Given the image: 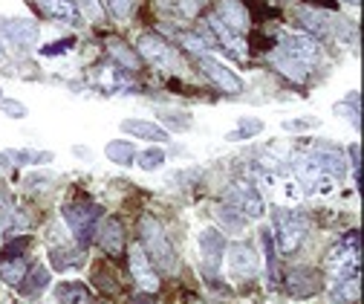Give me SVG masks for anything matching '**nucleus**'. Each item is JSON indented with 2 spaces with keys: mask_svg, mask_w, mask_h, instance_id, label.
Masks as SVG:
<instances>
[{
  "mask_svg": "<svg viewBox=\"0 0 364 304\" xmlns=\"http://www.w3.org/2000/svg\"><path fill=\"white\" fill-rule=\"evenodd\" d=\"M139 232H142V249L151 258V264H156L165 273H173L176 270V255H173V246H171L162 224L154 214H145L139 221Z\"/></svg>",
  "mask_w": 364,
  "mask_h": 304,
  "instance_id": "nucleus-1",
  "label": "nucleus"
},
{
  "mask_svg": "<svg viewBox=\"0 0 364 304\" xmlns=\"http://www.w3.org/2000/svg\"><path fill=\"white\" fill-rule=\"evenodd\" d=\"M99 217H102V206L87 203V200H75V203H70V206L64 209V221H67V226H70V232L75 235V241H78L81 249L93 243Z\"/></svg>",
  "mask_w": 364,
  "mask_h": 304,
  "instance_id": "nucleus-2",
  "label": "nucleus"
},
{
  "mask_svg": "<svg viewBox=\"0 0 364 304\" xmlns=\"http://www.w3.org/2000/svg\"><path fill=\"white\" fill-rule=\"evenodd\" d=\"M275 229H278L275 246L281 252H295L304 243V238H306V217L301 211L275 209Z\"/></svg>",
  "mask_w": 364,
  "mask_h": 304,
  "instance_id": "nucleus-3",
  "label": "nucleus"
},
{
  "mask_svg": "<svg viewBox=\"0 0 364 304\" xmlns=\"http://www.w3.org/2000/svg\"><path fill=\"white\" fill-rule=\"evenodd\" d=\"M298 21L309 32H318V35H330V38H350L353 35V29L344 18H338L333 12H324V9H301Z\"/></svg>",
  "mask_w": 364,
  "mask_h": 304,
  "instance_id": "nucleus-4",
  "label": "nucleus"
},
{
  "mask_svg": "<svg viewBox=\"0 0 364 304\" xmlns=\"http://www.w3.org/2000/svg\"><path fill=\"white\" fill-rule=\"evenodd\" d=\"M139 56L148 58L151 64H156L159 70H168V73H176L179 70V56L171 43L159 35H142L139 38Z\"/></svg>",
  "mask_w": 364,
  "mask_h": 304,
  "instance_id": "nucleus-5",
  "label": "nucleus"
},
{
  "mask_svg": "<svg viewBox=\"0 0 364 304\" xmlns=\"http://www.w3.org/2000/svg\"><path fill=\"white\" fill-rule=\"evenodd\" d=\"M281 53L289 56V58H295V61L304 64L306 70H312L318 61L324 58L321 43H318L315 38H309V35H287V38L281 41Z\"/></svg>",
  "mask_w": 364,
  "mask_h": 304,
  "instance_id": "nucleus-6",
  "label": "nucleus"
},
{
  "mask_svg": "<svg viewBox=\"0 0 364 304\" xmlns=\"http://www.w3.org/2000/svg\"><path fill=\"white\" fill-rule=\"evenodd\" d=\"M200 70L220 87L223 93H229V96H240L243 93V78L237 73H232L225 64H220L217 58L211 56H200Z\"/></svg>",
  "mask_w": 364,
  "mask_h": 304,
  "instance_id": "nucleus-7",
  "label": "nucleus"
},
{
  "mask_svg": "<svg viewBox=\"0 0 364 304\" xmlns=\"http://www.w3.org/2000/svg\"><path fill=\"white\" fill-rule=\"evenodd\" d=\"M225 200H229V206L237 209L243 217H260L266 211V203H263L260 192L249 183H235L229 189V194H225Z\"/></svg>",
  "mask_w": 364,
  "mask_h": 304,
  "instance_id": "nucleus-8",
  "label": "nucleus"
},
{
  "mask_svg": "<svg viewBox=\"0 0 364 304\" xmlns=\"http://www.w3.org/2000/svg\"><path fill=\"white\" fill-rule=\"evenodd\" d=\"M200 252H203V264L208 273H217L223 258H225V235L217 226H208L200 232Z\"/></svg>",
  "mask_w": 364,
  "mask_h": 304,
  "instance_id": "nucleus-9",
  "label": "nucleus"
},
{
  "mask_svg": "<svg viewBox=\"0 0 364 304\" xmlns=\"http://www.w3.org/2000/svg\"><path fill=\"white\" fill-rule=\"evenodd\" d=\"M130 273H133L136 284H139L142 290H148V293H156L159 290V276L154 273V264H151V258L145 255L142 243L130 246Z\"/></svg>",
  "mask_w": 364,
  "mask_h": 304,
  "instance_id": "nucleus-10",
  "label": "nucleus"
},
{
  "mask_svg": "<svg viewBox=\"0 0 364 304\" xmlns=\"http://www.w3.org/2000/svg\"><path fill=\"white\" fill-rule=\"evenodd\" d=\"M205 29L214 32V47H223L232 58H243V56H246V43H243V38H240L235 29L225 26L217 15H211V18L205 21Z\"/></svg>",
  "mask_w": 364,
  "mask_h": 304,
  "instance_id": "nucleus-11",
  "label": "nucleus"
},
{
  "mask_svg": "<svg viewBox=\"0 0 364 304\" xmlns=\"http://www.w3.org/2000/svg\"><path fill=\"white\" fill-rule=\"evenodd\" d=\"M284 281H287V290L298 298H312L315 293H321V276L312 267H292Z\"/></svg>",
  "mask_w": 364,
  "mask_h": 304,
  "instance_id": "nucleus-12",
  "label": "nucleus"
},
{
  "mask_svg": "<svg viewBox=\"0 0 364 304\" xmlns=\"http://www.w3.org/2000/svg\"><path fill=\"white\" fill-rule=\"evenodd\" d=\"M229 273L232 278H252L257 276V255L249 243H235L229 249Z\"/></svg>",
  "mask_w": 364,
  "mask_h": 304,
  "instance_id": "nucleus-13",
  "label": "nucleus"
},
{
  "mask_svg": "<svg viewBox=\"0 0 364 304\" xmlns=\"http://www.w3.org/2000/svg\"><path fill=\"white\" fill-rule=\"evenodd\" d=\"M0 35H6L21 47H32V43H38L41 32L29 18H0Z\"/></svg>",
  "mask_w": 364,
  "mask_h": 304,
  "instance_id": "nucleus-14",
  "label": "nucleus"
},
{
  "mask_svg": "<svg viewBox=\"0 0 364 304\" xmlns=\"http://www.w3.org/2000/svg\"><path fill=\"white\" fill-rule=\"evenodd\" d=\"M122 130L124 134H133L139 140H151V142H168V130L154 125V122H145V119H124L122 122Z\"/></svg>",
  "mask_w": 364,
  "mask_h": 304,
  "instance_id": "nucleus-15",
  "label": "nucleus"
},
{
  "mask_svg": "<svg viewBox=\"0 0 364 304\" xmlns=\"http://www.w3.org/2000/svg\"><path fill=\"white\" fill-rule=\"evenodd\" d=\"M312 157H315V162H318V168H321L324 174H336V177H338V174H344V154L336 148V145H327V142H321V145H318L315 151H312Z\"/></svg>",
  "mask_w": 364,
  "mask_h": 304,
  "instance_id": "nucleus-16",
  "label": "nucleus"
},
{
  "mask_svg": "<svg viewBox=\"0 0 364 304\" xmlns=\"http://www.w3.org/2000/svg\"><path fill=\"white\" fill-rule=\"evenodd\" d=\"M217 18H220L225 26H229V29H235V32H243V29L249 26V15H246L243 4H237V0H220Z\"/></svg>",
  "mask_w": 364,
  "mask_h": 304,
  "instance_id": "nucleus-17",
  "label": "nucleus"
},
{
  "mask_svg": "<svg viewBox=\"0 0 364 304\" xmlns=\"http://www.w3.org/2000/svg\"><path fill=\"white\" fill-rule=\"evenodd\" d=\"M269 61H272V67H275L281 75H287V78H289V81H295V84H304V81L309 78V70H306L304 64H298L295 58L284 56L281 50H278V53H272V56H269Z\"/></svg>",
  "mask_w": 364,
  "mask_h": 304,
  "instance_id": "nucleus-18",
  "label": "nucleus"
},
{
  "mask_svg": "<svg viewBox=\"0 0 364 304\" xmlns=\"http://www.w3.org/2000/svg\"><path fill=\"white\" fill-rule=\"evenodd\" d=\"M99 246H102L105 252H110V255L122 252V246H124V229H122V221H116V217H107L105 226H102V232H99Z\"/></svg>",
  "mask_w": 364,
  "mask_h": 304,
  "instance_id": "nucleus-19",
  "label": "nucleus"
},
{
  "mask_svg": "<svg viewBox=\"0 0 364 304\" xmlns=\"http://www.w3.org/2000/svg\"><path fill=\"white\" fill-rule=\"evenodd\" d=\"M43 12L53 21H64V23H78V4L75 0H41Z\"/></svg>",
  "mask_w": 364,
  "mask_h": 304,
  "instance_id": "nucleus-20",
  "label": "nucleus"
},
{
  "mask_svg": "<svg viewBox=\"0 0 364 304\" xmlns=\"http://www.w3.org/2000/svg\"><path fill=\"white\" fill-rule=\"evenodd\" d=\"M96 84L102 90L113 93V90H122V87L130 84V75L122 67H102V70H96Z\"/></svg>",
  "mask_w": 364,
  "mask_h": 304,
  "instance_id": "nucleus-21",
  "label": "nucleus"
},
{
  "mask_svg": "<svg viewBox=\"0 0 364 304\" xmlns=\"http://www.w3.org/2000/svg\"><path fill=\"white\" fill-rule=\"evenodd\" d=\"M330 301L333 304H353L358 301V276H350V278H338L330 290Z\"/></svg>",
  "mask_w": 364,
  "mask_h": 304,
  "instance_id": "nucleus-22",
  "label": "nucleus"
},
{
  "mask_svg": "<svg viewBox=\"0 0 364 304\" xmlns=\"http://www.w3.org/2000/svg\"><path fill=\"white\" fill-rule=\"evenodd\" d=\"M50 287V273H47V267H32V273L23 278V284H21V293L26 295V298H35L38 293H43Z\"/></svg>",
  "mask_w": 364,
  "mask_h": 304,
  "instance_id": "nucleus-23",
  "label": "nucleus"
},
{
  "mask_svg": "<svg viewBox=\"0 0 364 304\" xmlns=\"http://www.w3.org/2000/svg\"><path fill=\"white\" fill-rule=\"evenodd\" d=\"M58 304H87V287L81 281H61L55 287Z\"/></svg>",
  "mask_w": 364,
  "mask_h": 304,
  "instance_id": "nucleus-24",
  "label": "nucleus"
},
{
  "mask_svg": "<svg viewBox=\"0 0 364 304\" xmlns=\"http://www.w3.org/2000/svg\"><path fill=\"white\" fill-rule=\"evenodd\" d=\"M260 246H263V255H266V273L272 281H278V246H275V238H272L269 229H260Z\"/></svg>",
  "mask_w": 364,
  "mask_h": 304,
  "instance_id": "nucleus-25",
  "label": "nucleus"
},
{
  "mask_svg": "<svg viewBox=\"0 0 364 304\" xmlns=\"http://www.w3.org/2000/svg\"><path fill=\"white\" fill-rule=\"evenodd\" d=\"M105 154H107V159L116 162V165H133V159H136L133 142H122V140L107 142V145H105Z\"/></svg>",
  "mask_w": 364,
  "mask_h": 304,
  "instance_id": "nucleus-26",
  "label": "nucleus"
},
{
  "mask_svg": "<svg viewBox=\"0 0 364 304\" xmlns=\"http://www.w3.org/2000/svg\"><path fill=\"white\" fill-rule=\"evenodd\" d=\"M6 157L18 165H47L53 162V151H23V148H12L6 151Z\"/></svg>",
  "mask_w": 364,
  "mask_h": 304,
  "instance_id": "nucleus-27",
  "label": "nucleus"
},
{
  "mask_svg": "<svg viewBox=\"0 0 364 304\" xmlns=\"http://www.w3.org/2000/svg\"><path fill=\"white\" fill-rule=\"evenodd\" d=\"M50 264H53V270L64 273V270H70V267L78 264V252L73 246H53L50 249Z\"/></svg>",
  "mask_w": 364,
  "mask_h": 304,
  "instance_id": "nucleus-28",
  "label": "nucleus"
},
{
  "mask_svg": "<svg viewBox=\"0 0 364 304\" xmlns=\"http://www.w3.org/2000/svg\"><path fill=\"white\" fill-rule=\"evenodd\" d=\"M159 119L165 122V130H176V134H186L191 127V116L182 113V110H162Z\"/></svg>",
  "mask_w": 364,
  "mask_h": 304,
  "instance_id": "nucleus-29",
  "label": "nucleus"
},
{
  "mask_svg": "<svg viewBox=\"0 0 364 304\" xmlns=\"http://www.w3.org/2000/svg\"><path fill=\"white\" fill-rule=\"evenodd\" d=\"M263 130V119H243L232 134H229V142H243V140H252Z\"/></svg>",
  "mask_w": 364,
  "mask_h": 304,
  "instance_id": "nucleus-30",
  "label": "nucleus"
},
{
  "mask_svg": "<svg viewBox=\"0 0 364 304\" xmlns=\"http://www.w3.org/2000/svg\"><path fill=\"white\" fill-rule=\"evenodd\" d=\"M217 217H220V221L229 226V229H235V232H240V229L246 226V217H243L237 209H232V206H220V209H217Z\"/></svg>",
  "mask_w": 364,
  "mask_h": 304,
  "instance_id": "nucleus-31",
  "label": "nucleus"
},
{
  "mask_svg": "<svg viewBox=\"0 0 364 304\" xmlns=\"http://www.w3.org/2000/svg\"><path fill=\"white\" fill-rule=\"evenodd\" d=\"M23 270H26L23 258H18V261H4V267H0V273H4V278H6L9 284H21V281H23Z\"/></svg>",
  "mask_w": 364,
  "mask_h": 304,
  "instance_id": "nucleus-32",
  "label": "nucleus"
},
{
  "mask_svg": "<svg viewBox=\"0 0 364 304\" xmlns=\"http://www.w3.org/2000/svg\"><path fill=\"white\" fill-rule=\"evenodd\" d=\"M162 162H165V151L162 148H148V151L139 154V168L142 171H156Z\"/></svg>",
  "mask_w": 364,
  "mask_h": 304,
  "instance_id": "nucleus-33",
  "label": "nucleus"
},
{
  "mask_svg": "<svg viewBox=\"0 0 364 304\" xmlns=\"http://www.w3.org/2000/svg\"><path fill=\"white\" fill-rule=\"evenodd\" d=\"M113 58H116L124 70H136V67H139V56H133V53L124 47V43H113Z\"/></svg>",
  "mask_w": 364,
  "mask_h": 304,
  "instance_id": "nucleus-34",
  "label": "nucleus"
},
{
  "mask_svg": "<svg viewBox=\"0 0 364 304\" xmlns=\"http://www.w3.org/2000/svg\"><path fill=\"white\" fill-rule=\"evenodd\" d=\"M26 249H29V235H21V238H15V241H9L4 246V258L6 261H18V258H23Z\"/></svg>",
  "mask_w": 364,
  "mask_h": 304,
  "instance_id": "nucleus-35",
  "label": "nucleus"
},
{
  "mask_svg": "<svg viewBox=\"0 0 364 304\" xmlns=\"http://www.w3.org/2000/svg\"><path fill=\"white\" fill-rule=\"evenodd\" d=\"M295 171L304 174V177H318V174H321V168H318V162H315L312 154H301L295 159Z\"/></svg>",
  "mask_w": 364,
  "mask_h": 304,
  "instance_id": "nucleus-36",
  "label": "nucleus"
},
{
  "mask_svg": "<svg viewBox=\"0 0 364 304\" xmlns=\"http://www.w3.org/2000/svg\"><path fill=\"white\" fill-rule=\"evenodd\" d=\"M50 183H53L50 171H32V174H26V180H23V186L32 189V192H41V186H50Z\"/></svg>",
  "mask_w": 364,
  "mask_h": 304,
  "instance_id": "nucleus-37",
  "label": "nucleus"
},
{
  "mask_svg": "<svg viewBox=\"0 0 364 304\" xmlns=\"http://www.w3.org/2000/svg\"><path fill=\"white\" fill-rule=\"evenodd\" d=\"M78 9H81V15H84L90 23H99V21H102V6H99V0H78Z\"/></svg>",
  "mask_w": 364,
  "mask_h": 304,
  "instance_id": "nucleus-38",
  "label": "nucleus"
},
{
  "mask_svg": "<svg viewBox=\"0 0 364 304\" xmlns=\"http://www.w3.org/2000/svg\"><path fill=\"white\" fill-rule=\"evenodd\" d=\"M309 127H321V119L318 116H301V119H287L284 130H309Z\"/></svg>",
  "mask_w": 364,
  "mask_h": 304,
  "instance_id": "nucleus-39",
  "label": "nucleus"
},
{
  "mask_svg": "<svg viewBox=\"0 0 364 304\" xmlns=\"http://www.w3.org/2000/svg\"><path fill=\"white\" fill-rule=\"evenodd\" d=\"M107 6H110V12H113L116 21H124V18H130L136 0H107Z\"/></svg>",
  "mask_w": 364,
  "mask_h": 304,
  "instance_id": "nucleus-40",
  "label": "nucleus"
},
{
  "mask_svg": "<svg viewBox=\"0 0 364 304\" xmlns=\"http://www.w3.org/2000/svg\"><path fill=\"white\" fill-rule=\"evenodd\" d=\"M73 43H75L73 38H64V41H53V43H47V47L41 50V56H43V58H53V56H64V53H67V50L73 47Z\"/></svg>",
  "mask_w": 364,
  "mask_h": 304,
  "instance_id": "nucleus-41",
  "label": "nucleus"
},
{
  "mask_svg": "<svg viewBox=\"0 0 364 304\" xmlns=\"http://www.w3.org/2000/svg\"><path fill=\"white\" fill-rule=\"evenodd\" d=\"M0 110H4L9 119H23L26 116V108L21 102H15V99H0Z\"/></svg>",
  "mask_w": 364,
  "mask_h": 304,
  "instance_id": "nucleus-42",
  "label": "nucleus"
},
{
  "mask_svg": "<svg viewBox=\"0 0 364 304\" xmlns=\"http://www.w3.org/2000/svg\"><path fill=\"white\" fill-rule=\"evenodd\" d=\"M315 194H321V197H327V194H333L336 192V180L330 177V174H321V177H315Z\"/></svg>",
  "mask_w": 364,
  "mask_h": 304,
  "instance_id": "nucleus-43",
  "label": "nucleus"
},
{
  "mask_svg": "<svg viewBox=\"0 0 364 304\" xmlns=\"http://www.w3.org/2000/svg\"><path fill=\"white\" fill-rule=\"evenodd\" d=\"M186 47L194 53H203V50H211V41H205L200 35H186Z\"/></svg>",
  "mask_w": 364,
  "mask_h": 304,
  "instance_id": "nucleus-44",
  "label": "nucleus"
},
{
  "mask_svg": "<svg viewBox=\"0 0 364 304\" xmlns=\"http://www.w3.org/2000/svg\"><path fill=\"white\" fill-rule=\"evenodd\" d=\"M301 194H304V192H298V183H295V180H287V183H284V197H287V203H298Z\"/></svg>",
  "mask_w": 364,
  "mask_h": 304,
  "instance_id": "nucleus-45",
  "label": "nucleus"
},
{
  "mask_svg": "<svg viewBox=\"0 0 364 304\" xmlns=\"http://www.w3.org/2000/svg\"><path fill=\"white\" fill-rule=\"evenodd\" d=\"M350 157H353V168L358 171V168H361V157H358V145H353V148H350Z\"/></svg>",
  "mask_w": 364,
  "mask_h": 304,
  "instance_id": "nucleus-46",
  "label": "nucleus"
},
{
  "mask_svg": "<svg viewBox=\"0 0 364 304\" xmlns=\"http://www.w3.org/2000/svg\"><path fill=\"white\" fill-rule=\"evenodd\" d=\"M9 165V157L6 154H0V168H6Z\"/></svg>",
  "mask_w": 364,
  "mask_h": 304,
  "instance_id": "nucleus-47",
  "label": "nucleus"
},
{
  "mask_svg": "<svg viewBox=\"0 0 364 304\" xmlns=\"http://www.w3.org/2000/svg\"><path fill=\"white\" fill-rule=\"evenodd\" d=\"M6 58V50H4V43H0V61H4Z\"/></svg>",
  "mask_w": 364,
  "mask_h": 304,
  "instance_id": "nucleus-48",
  "label": "nucleus"
},
{
  "mask_svg": "<svg viewBox=\"0 0 364 304\" xmlns=\"http://www.w3.org/2000/svg\"><path fill=\"white\" fill-rule=\"evenodd\" d=\"M344 4H350V6H358V0H344Z\"/></svg>",
  "mask_w": 364,
  "mask_h": 304,
  "instance_id": "nucleus-49",
  "label": "nucleus"
},
{
  "mask_svg": "<svg viewBox=\"0 0 364 304\" xmlns=\"http://www.w3.org/2000/svg\"><path fill=\"white\" fill-rule=\"evenodd\" d=\"M0 99H4V90H0Z\"/></svg>",
  "mask_w": 364,
  "mask_h": 304,
  "instance_id": "nucleus-50",
  "label": "nucleus"
}]
</instances>
